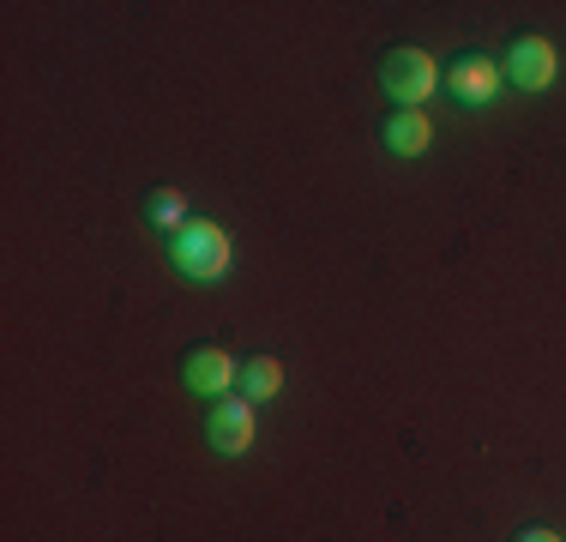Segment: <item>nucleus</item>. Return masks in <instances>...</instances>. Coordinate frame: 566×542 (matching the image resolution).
Returning a JSON list of instances; mask_svg holds the SVG:
<instances>
[{
	"label": "nucleus",
	"instance_id": "f257e3e1",
	"mask_svg": "<svg viewBox=\"0 0 566 542\" xmlns=\"http://www.w3.org/2000/svg\"><path fill=\"white\" fill-rule=\"evenodd\" d=\"M169 265L181 271V278H199V283L223 278V271H229V236H223L218 223L187 217V223L169 236Z\"/></svg>",
	"mask_w": 566,
	"mask_h": 542
},
{
	"label": "nucleus",
	"instance_id": "f03ea898",
	"mask_svg": "<svg viewBox=\"0 0 566 542\" xmlns=\"http://www.w3.org/2000/svg\"><path fill=\"white\" fill-rule=\"evenodd\" d=\"M374 73H380V91L392 103L403 108H416V103H428V91L440 85V73H434V54L428 49H416V43H392L374 61Z\"/></svg>",
	"mask_w": 566,
	"mask_h": 542
},
{
	"label": "nucleus",
	"instance_id": "7ed1b4c3",
	"mask_svg": "<svg viewBox=\"0 0 566 542\" xmlns=\"http://www.w3.org/2000/svg\"><path fill=\"white\" fill-rule=\"evenodd\" d=\"M175 368H181V386H187V392H199V398H218V392H229V379H235L241 362L229 356L223 344L199 337V344L181 350V362H175Z\"/></svg>",
	"mask_w": 566,
	"mask_h": 542
},
{
	"label": "nucleus",
	"instance_id": "20e7f679",
	"mask_svg": "<svg viewBox=\"0 0 566 542\" xmlns=\"http://www.w3.org/2000/svg\"><path fill=\"white\" fill-rule=\"evenodd\" d=\"M501 73H506L518 91L555 85V43H548V37H536V31H518V37L506 43V54H501Z\"/></svg>",
	"mask_w": 566,
	"mask_h": 542
},
{
	"label": "nucleus",
	"instance_id": "39448f33",
	"mask_svg": "<svg viewBox=\"0 0 566 542\" xmlns=\"http://www.w3.org/2000/svg\"><path fill=\"white\" fill-rule=\"evenodd\" d=\"M248 440H253V404L241 398H211L206 404V446L211 452H223V458H235V452H248Z\"/></svg>",
	"mask_w": 566,
	"mask_h": 542
},
{
	"label": "nucleus",
	"instance_id": "423d86ee",
	"mask_svg": "<svg viewBox=\"0 0 566 542\" xmlns=\"http://www.w3.org/2000/svg\"><path fill=\"white\" fill-rule=\"evenodd\" d=\"M440 85H447L458 103H489L494 85H501V66H494V54H482V49H458L447 61V73H440Z\"/></svg>",
	"mask_w": 566,
	"mask_h": 542
},
{
	"label": "nucleus",
	"instance_id": "0eeeda50",
	"mask_svg": "<svg viewBox=\"0 0 566 542\" xmlns=\"http://www.w3.org/2000/svg\"><path fill=\"white\" fill-rule=\"evenodd\" d=\"M428 139H434V127H428L422 108H392V115L380 121V145L392 157H422Z\"/></svg>",
	"mask_w": 566,
	"mask_h": 542
},
{
	"label": "nucleus",
	"instance_id": "6e6552de",
	"mask_svg": "<svg viewBox=\"0 0 566 542\" xmlns=\"http://www.w3.org/2000/svg\"><path fill=\"white\" fill-rule=\"evenodd\" d=\"M277 386H283V368H277L272 356H248V362L235 368V392H241L248 404H260V398H277Z\"/></svg>",
	"mask_w": 566,
	"mask_h": 542
},
{
	"label": "nucleus",
	"instance_id": "1a4fd4ad",
	"mask_svg": "<svg viewBox=\"0 0 566 542\" xmlns=\"http://www.w3.org/2000/svg\"><path fill=\"white\" fill-rule=\"evenodd\" d=\"M139 211L151 217L157 229H169V236H175V229L187 223V194H181V187H145Z\"/></svg>",
	"mask_w": 566,
	"mask_h": 542
},
{
	"label": "nucleus",
	"instance_id": "9d476101",
	"mask_svg": "<svg viewBox=\"0 0 566 542\" xmlns=\"http://www.w3.org/2000/svg\"><path fill=\"white\" fill-rule=\"evenodd\" d=\"M512 542H560V536H555V531H543V524H524V531L512 536Z\"/></svg>",
	"mask_w": 566,
	"mask_h": 542
}]
</instances>
